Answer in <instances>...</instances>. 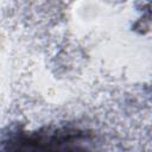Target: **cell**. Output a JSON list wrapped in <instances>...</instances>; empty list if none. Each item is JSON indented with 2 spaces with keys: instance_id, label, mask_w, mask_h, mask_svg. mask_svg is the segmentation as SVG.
Here are the masks:
<instances>
[{
  "instance_id": "obj_1",
  "label": "cell",
  "mask_w": 152,
  "mask_h": 152,
  "mask_svg": "<svg viewBox=\"0 0 152 152\" xmlns=\"http://www.w3.org/2000/svg\"><path fill=\"white\" fill-rule=\"evenodd\" d=\"M90 135L78 128H48L45 131L17 133L4 141L6 150L26 151H59V150H78L89 141Z\"/></svg>"
}]
</instances>
